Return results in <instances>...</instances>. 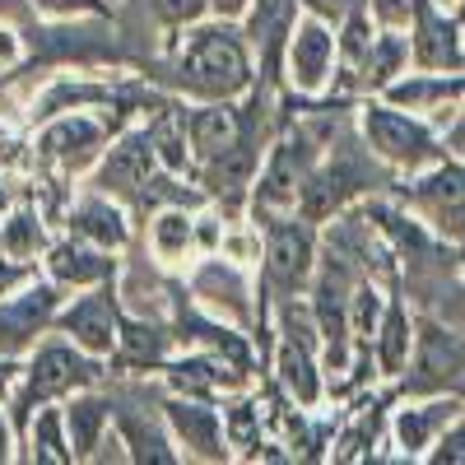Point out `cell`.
<instances>
[{"label":"cell","mask_w":465,"mask_h":465,"mask_svg":"<svg viewBox=\"0 0 465 465\" xmlns=\"http://www.w3.org/2000/svg\"><path fill=\"white\" fill-rule=\"evenodd\" d=\"M168 74L182 103H232L256 94V52L238 19L205 15L168 33Z\"/></svg>","instance_id":"6da1fadb"},{"label":"cell","mask_w":465,"mask_h":465,"mask_svg":"<svg viewBox=\"0 0 465 465\" xmlns=\"http://www.w3.org/2000/svg\"><path fill=\"white\" fill-rule=\"evenodd\" d=\"M335 131H340L335 112H317V116H298L289 131H280L275 140L265 144L261 168H256L252 191H247V210H252L256 223L298 210L302 182H307V173L317 168L322 149H326V140Z\"/></svg>","instance_id":"7a4b0ae2"},{"label":"cell","mask_w":465,"mask_h":465,"mask_svg":"<svg viewBox=\"0 0 465 465\" xmlns=\"http://www.w3.org/2000/svg\"><path fill=\"white\" fill-rule=\"evenodd\" d=\"M391 182L396 177L372 159V149L363 144V135L354 126H340L326 140L317 168L307 173V182H302L298 214L312 219V223H331L335 214H349L359 201L377 196V191H386Z\"/></svg>","instance_id":"3957f363"},{"label":"cell","mask_w":465,"mask_h":465,"mask_svg":"<svg viewBox=\"0 0 465 465\" xmlns=\"http://www.w3.org/2000/svg\"><path fill=\"white\" fill-rule=\"evenodd\" d=\"M107 381V359H94L84 354L80 344H70L65 335L47 331L37 340L28 354H24V372H19V386L10 396V419H15V433L24 429V419L47 405V401H65L74 391H84V386H98Z\"/></svg>","instance_id":"277c9868"},{"label":"cell","mask_w":465,"mask_h":465,"mask_svg":"<svg viewBox=\"0 0 465 465\" xmlns=\"http://www.w3.org/2000/svg\"><path fill=\"white\" fill-rule=\"evenodd\" d=\"M354 131L363 135V144L372 149V159L391 173L396 182L423 173L429 163H438L442 153H447L438 126H429L423 116H414V112H405V107H396V103H386V98H377V94L359 103Z\"/></svg>","instance_id":"5b68a950"},{"label":"cell","mask_w":465,"mask_h":465,"mask_svg":"<svg viewBox=\"0 0 465 465\" xmlns=\"http://www.w3.org/2000/svg\"><path fill=\"white\" fill-rule=\"evenodd\" d=\"M322 261V223L293 214H275L261 223V261H256V284L265 307L284 298H302L317 275Z\"/></svg>","instance_id":"8992f818"},{"label":"cell","mask_w":465,"mask_h":465,"mask_svg":"<svg viewBox=\"0 0 465 465\" xmlns=\"http://www.w3.org/2000/svg\"><path fill=\"white\" fill-rule=\"evenodd\" d=\"M186 293H191V307L214 322H228V326H270V307L261 298V284H256V270L252 265H238L219 252L210 256H196L186 270Z\"/></svg>","instance_id":"52a82bcc"},{"label":"cell","mask_w":465,"mask_h":465,"mask_svg":"<svg viewBox=\"0 0 465 465\" xmlns=\"http://www.w3.org/2000/svg\"><path fill=\"white\" fill-rule=\"evenodd\" d=\"M401 210L429 232V238L465 252V159L442 153L414 177H401Z\"/></svg>","instance_id":"ba28073f"},{"label":"cell","mask_w":465,"mask_h":465,"mask_svg":"<svg viewBox=\"0 0 465 465\" xmlns=\"http://www.w3.org/2000/svg\"><path fill=\"white\" fill-rule=\"evenodd\" d=\"M112 122L98 116V107H65L43 116V126L33 135V153L43 173L52 177H89L94 163L103 159V149L112 144Z\"/></svg>","instance_id":"9c48e42d"},{"label":"cell","mask_w":465,"mask_h":465,"mask_svg":"<svg viewBox=\"0 0 465 465\" xmlns=\"http://www.w3.org/2000/svg\"><path fill=\"white\" fill-rule=\"evenodd\" d=\"M335 74H340L335 28L322 24L317 15H298L280 56V84L302 103H326L335 94Z\"/></svg>","instance_id":"30bf717a"},{"label":"cell","mask_w":465,"mask_h":465,"mask_svg":"<svg viewBox=\"0 0 465 465\" xmlns=\"http://www.w3.org/2000/svg\"><path fill=\"white\" fill-rule=\"evenodd\" d=\"M405 396L465 391V331L442 317H414V354L401 377Z\"/></svg>","instance_id":"8fae6325"},{"label":"cell","mask_w":465,"mask_h":465,"mask_svg":"<svg viewBox=\"0 0 465 465\" xmlns=\"http://www.w3.org/2000/svg\"><path fill=\"white\" fill-rule=\"evenodd\" d=\"M465 414V396L456 391H423V396H401L386 414V447L396 460H429L447 423Z\"/></svg>","instance_id":"7c38bea8"},{"label":"cell","mask_w":465,"mask_h":465,"mask_svg":"<svg viewBox=\"0 0 465 465\" xmlns=\"http://www.w3.org/2000/svg\"><path fill=\"white\" fill-rule=\"evenodd\" d=\"M52 331L65 335L70 344H80L84 354L112 363L116 340H122V293H116V280L112 284H98V289L65 293Z\"/></svg>","instance_id":"4fadbf2b"},{"label":"cell","mask_w":465,"mask_h":465,"mask_svg":"<svg viewBox=\"0 0 465 465\" xmlns=\"http://www.w3.org/2000/svg\"><path fill=\"white\" fill-rule=\"evenodd\" d=\"M153 177H159V153H153V140L140 122V126H126V131L112 135V144L103 149V159L89 173V186H98V191H107V196H116L122 205L140 210Z\"/></svg>","instance_id":"5bb4252c"},{"label":"cell","mask_w":465,"mask_h":465,"mask_svg":"<svg viewBox=\"0 0 465 465\" xmlns=\"http://www.w3.org/2000/svg\"><path fill=\"white\" fill-rule=\"evenodd\" d=\"M61 302H65V289L52 284L47 275L28 280L15 293H0V354H5V359H24L28 349L56 326Z\"/></svg>","instance_id":"9a60e30c"},{"label":"cell","mask_w":465,"mask_h":465,"mask_svg":"<svg viewBox=\"0 0 465 465\" xmlns=\"http://www.w3.org/2000/svg\"><path fill=\"white\" fill-rule=\"evenodd\" d=\"M182 126L196 168L228 159L232 149H242L247 140H261V122L252 112H242V98L232 103H186L182 107Z\"/></svg>","instance_id":"2e32d148"},{"label":"cell","mask_w":465,"mask_h":465,"mask_svg":"<svg viewBox=\"0 0 465 465\" xmlns=\"http://www.w3.org/2000/svg\"><path fill=\"white\" fill-rule=\"evenodd\" d=\"M159 372H163V391L191 396V401H214V405H223L228 396H238L252 386L247 368H238L219 349H205V344H191L186 354H173Z\"/></svg>","instance_id":"e0dca14e"},{"label":"cell","mask_w":465,"mask_h":465,"mask_svg":"<svg viewBox=\"0 0 465 465\" xmlns=\"http://www.w3.org/2000/svg\"><path fill=\"white\" fill-rule=\"evenodd\" d=\"M163 423L173 433V447L182 451V460H205V465H223L232 460L228 433H223V410L214 401H191V396H163Z\"/></svg>","instance_id":"ac0fdd59"},{"label":"cell","mask_w":465,"mask_h":465,"mask_svg":"<svg viewBox=\"0 0 465 465\" xmlns=\"http://www.w3.org/2000/svg\"><path fill=\"white\" fill-rule=\"evenodd\" d=\"M377 98L396 103V107L423 116L429 126L442 131L451 116L460 112V103H465V70H419V65H410Z\"/></svg>","instance_id":"d6986e66"},{"label":"cell","mask_w":465,"mask_h":465,"mask_svg":"<svg viewBox=\"0 0 465 465\" xmlns=\"http://www.w3.org/2000/svg\"><path fill=\"white\" fill-rule=\"evenodd\" d=\"M410 65L419 70H465V24L438 0H419V10L405 28Z\"/></svg>","instance_id":"ffe728a7"},{"label":"cell","mask_w":465,"mask_h":465,"mask_svg":"<svg viewBox=\"0 0 465 465\" xmlns=\"http://www.w3.org/2000/svg\"><path fill=\"white\" fill-rule=\"evenodd\" d=\"M275 335V331H270ZM270 372H275V386L284 391V401H293L298 410H322L331 401V381H326V368H322V349L317 344H302V340H289V335H275L270 340Z\"/></svg>","instance_id":"44dd1931"},{"label":"cell","mask_w":465,"mask_h":465,"mask_svg":"<svg viewBox=\"0 0 465 465\" xmlns=\"http://www.w3.org/2000/svg\"><path fill=\"white\" fill-rule=\"evenodd\" d=\"M65 232L70 238H80V242H94L103 252H116L122 256L135 238V223H131V205H122L116 196H107V191L89 186L80 191V196L70 201L65 210Z\"/></svg>","instance_id":"7402d4cb"},{"label":"cell","mask_w":465,"mask_h":465,"mask_svg":"<svg viewBox=\"0 0 465 465\" xmlns=\"http://www.w3.org/2000/svg\"><path fill=\"white\" fill-rule=\"evenodd\" d=\"M43 275L52 284H61L65 293H80V289H98V284H112L122 275V261L116 252H103L94 242H80V238H52L47 256H43Z\"/></svg>","instance_id":"603a6c76"},{"label":"cell","mask_w":465,"mask_h":465,"mask_svg":"<svg viewBox=\"0 0 465 465\" xmlns=\"http://www.w3.org/2000/svg\"><path fill=\"white\" fill-rule=\"evenodd\" d=\"M363 349L372 354L377 377H386V381H401V377H405L410 354H414V312H410V298H405L401 289L386 293V307H381V317H377V331H372V340H368Z\"/></svg>","instance_id":"cb8c5ba5"},{"label":"cell","mask_w":465,"mask_h":465,"mask_svg":"<svg viewBox=\"0 0 465 465\" xmlns=\"http://www.w3.org/2000/svg\"><path fill=\"white\" fill-rule=\"evenodd\" d=\"M61 414H65V433H70V451L80 465H94L98 447L116 433L112 423V396L98 386H84V391H74L61 401Z\"/></svg>","instance_id":"d4e9b609"},{"label":"cell","mask_w":465,"mask_h":465,"mask_svg":"<svg viewBox=\"0 0 465 465\" xmlns=\"http://www.w3.org/2000/svg\"><path fill=\"white\" fill-rule=\"evenodd\" d=\"M196 205H159L149 210V223H144V247L153 256V265H191L201 256V238H196Z\"/></svg>","instance_id":"484cf974"},{"label":"cell","mask_w":465,"mask_h":465,"mask_svg":"<svg viewBox=\"0 0 465 465\" xmlns=\"http://www.w3.org/2000/svg\"><path fill=\"white\" fill-rule=\"evenodd\" d=\"M177 354V326L163 317H140L122 307V340H116V363H126L135 372H159Z\"/></svg>","instance_id":"4316f807"},{"label":"cell","mask_w":465,"mask_h":465,"mask_svg":"<svg viewBox=\"0 0 465 465\" xmlns=\"http://www.w3.org/2000/svg\"><path fill=\"white\" fill-rule=\"evenodd\" d=\"M112 423L126 442V460H140V465H177L182 460L168 423H163V410H159V419H149L140 405H126L112 396Z\"/></svg>","instance_id":"83f0119b"},{"label":"cell","mask_w":465,"mask_h":465,"mask_svg":"<svg viewBox=\"0 0 465 465\" xmlns=\"http://www.w3.org/2000/svg\"><path fill=\"white\" fill-rule=\"evenodd\" d=\"M19 460H33V465H74L61 401L37 405L24 419V429H19Z\"/></svg>","instance_id":"f1b7e54d"},{"label":"cell","mask_w":465,"mask_h":465,"mask_svg":"<svg viewBox=\"0 0 465 465\" xmlns=\"http://www.w3.org/2000/svg\"><path fill=\"white\" fill-rule=\"evenodd\" d=\"M405 70H410V37H405L401 28H377L368 56L359 61L354 74H349V94L372 98V94H381V89L391 84L396 74H405Z\"/></svg>","instance_id":"f546056e"},{"label":"cell","mask_w":465,"mask_h":465,"mask_svg":"<svg viewBox=\"0 0 465 465\" xmlns=\"http://www.w3.org/2000/svg\"><path fill=\"white\" fill-rule=\"evenodd\" d=\"M386 401H368L359 410H349V423L335 433V460H372L381 456L377 447H386Z\"/></svg>","instance_id":"4dcf8cb0"},{"label":"cell","mask_w":465,"mask_h":465,"mask_svg":"<svg viewBox=\"0 0 465 465\" xmlns=\"http://www.w3.org/2000/svg\"><path fill=\"white\" fill-rule=\"evenodd\" d=\"M47 247H52V228H47L43 210H33V205H10V214L0 219V256L37 261V265H43Z\"/></svg>","instance_id":"1f68e13d"},{"label":"cell","mask_w":465,"mask_h":465,"mask_svg":"<svg viewBox=\"0 0 465 465\" xmlns=\"http://www.w3.org/2000/svg\"><path fill=\"white\" fill-rule=\"evenodd\" d=\"M144 10L153 15V24H159L163 33H182L191 24H201L210 10V0H144Z\"/></svg>","instance_id":"d6a6232c"},{"label":"cell","mask_w":465,"mask_h":465,"mask_svg":"<svg viewBox=\"0 0 465 465\" xmlns=\"http://www.w3.org/2000/svg\"><path fill=\"white\" fill-rule=\"evenodd\" d=\"M33 10H37V19H56V24H65V19H107L112 15L107 0H33Z\"/></svg>","instance_id":"836d02e7"},{"label":"cell","mask_w":465,"mask_h":465,"mask_svg":"<svg viewBox=\"0 0 465 465\" xmlns=\"http://www.w3.org/2000/svg\"><path fill=\"white\" fill-rule=\"evenodd\" d=\"M429 465H465V414L447 423V433L429 451Z\"/></svg>","instance_id":"e575fe53"},{"label":"cell","mask_w":465,"mask_h":465,"mask_svg":"<svg viewBox=\"0 0 465 465\" xmlns=\"http://www.w3.org/2000/svg\"><path fill=\"white\" fill-rule=\"evenodd\" d=\"M28 61V37L24 24H0V74H10Z\"/></svg>","instance_id":"d590c367"},{"label":"cell","mask_w":465,"mask_h":465,"mask_svg":"<svg viewBox=\"0 0 465 465\" xmlns=\"http://www.w3.org/2000/svg\"><path fill=\"white\" fill-rule=\"evenodd\" d=\"M368 10L377 19V28H410L414 10H419V0H368Z\"/></svg>","instance_id":"8d00e7d4"},{"label":"cell","mask_w":465,"mask_h":465,"mask_svg":"<svg viewBox=\"0 0 465 465\" xmlns=\"http://www.w3.org/2000/svg\"><path fill=\"white\" fill-rule=\"evenodd\" d=\"M43 275V265L37 261H15V256H0V293H15V289H24L28 280H37Z\"/></svg>","instance_id":"74e56055"},{"label":"cell","mask_w":465,"mask_h":465,"mask_svg":"<svg viewBox=\"0 0 465 465\" xmlns=\"http://www.w3.org/2000/svg\"><path fill=\"white\" fill-rule=\"evenodd\" d=\"M354 5H359V0H298V10H302V15H317V19L331 24V28H335L349 10H354Z\"/></svg>","instance_id":"f35d334b"},{"label":"cell","mask_w":465,"mask_h":465,"mask_svg":"<svg viewBox=\"0 0 465 465\" xmlns=\"http://www.w3.org/2000/svg\"><path fill=\"white\" fill-rule=\"evenodd\" d=\"M10 460H19V433H15L10 410L0 405V465H10Z\"/></svg>","instance_id":"ab89813d"},{"label":"cell","mask_w":465,"mask_h":465,"mask_svg":"<svg viewBox=\"0 0 465 465\" xmlns=\"http://www.w3.org/2000/svg\"><path fill=\"white\" fill-rule=\"evenodd\" d=\"M442 144H447V153H456V159H465V103H460V112L451 116V122L442 126Z\"/></svg>","instance_id":"60d3db41"},{"label":"cell","mask_w":465,"mask_h":465,"mask_svg":"<svg viewBox=\"0 0 465 465\" xmlns=\"http://www.w3.org/2000/svg\"><path fill=\"white\" fill-rule=\"evenodd\" d=\"M19 372H24V359H5V354H0V405H10L15 386H19Z\"/></svg>","instance_id":"b9f144b4"},{"label":"cell","mask_w":465,"mask_h":465,"mask_svg":"<svg viewBox=\"0 0 465 465\" xmlns=\"http://www.w3.org/2000/svg\"><path fill=\"white\" fill-rule=\"evenodd\" d=\"M37 10L33 0H0V24H33Z\"/></svg>","instance_id":"7bdbcfd3"},{"label":"cell","mask_w":465,"mask_h":465,"mask_svg":"<svg viewBox=\"0 0 465 465\" xmlns=\"http://www.w3.org/2000/svg\"><path fill=\"white\" fill-rule=\"evenodd\" d=\"M442 322H451V326L465 331V275H460V284L447 293V312H442Z\"/></svg>","instance_id":"ee69618b"},{"label":"cell","mask_w":465,"mask_h":465,"mask_svg":"<svg viewBox=\"0 0 465 465\" xmlns=\"http://www.w3.org/2000/svg\"><path fill=\"white\" fill-rule=\"evenodd\" d=\"M247 5H252V0H210V10H214V15H223V19H238Z\"/></svg>","instance_id":"f6af8a7d"},{"label":"cell","mask_w":465,"mask_h":465,"mask_svg":"<svg viewBox=\"0 0 465 465\" xmlns=\"http://www.w3.org/2000/svg\"><path fill=\"white\" fill-rule=\"evenodd\" d=\"M10 205H15V186H10V177L0 173V219L10 214Z\"/></svg>","instance_id":"bcb514c9"},{"label":"cell","mask_w":465,"mask_h":465,"mask_svg":"<svg viewBox=\"0 0 465 465\" xmlns=\"http://www.w3.org/2000/svg\"><path fill=\"white\" fill-rule=\"evenodd\" d=\"M460 24H465V0H460Z\"/></svg>","instance_id":"7dc6e473"},{"label":"cell","mask_w":465,"mask_h":465,"mask_svg":"<svg viewBox=\"0 0 465 465\" xmlns=\"http://www.w3.org/2000/svg\"><path fill=\"white\" fill-rule=\"evenodd\" d=\"M438 5H451V0H438Z\"/></svg>","instance_id":"c3c4849f"},{"label":"cell","mask_w":465,"mask_h":465,"mask_svg":"<svg viewBox=\"0 0 465 465\" xmlns=\"http://www.w3.org/2000/svg\"><path fill=\"white\" fill-rule=\"evenodd\" d=\"M460 396H465V391H460Z\"/></svg>","instance_id":"681fc988"}]
</instances>
